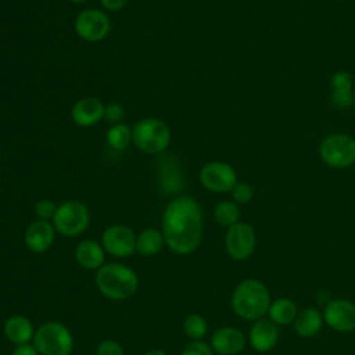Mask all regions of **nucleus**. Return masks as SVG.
Here are the masks:
<instances>
[{"label": "nucleus", "instance_id": "f257e3e1", "mask_svg": "<svg viewBox=\"0 0 355 355\" xmlns=\"http://www.w3.org/2000/svg\"><path fill=\"white\" fill-rule=\"evenodd\" d=\"M161 232L165 245L178 255L194 252L202 240V212L189 196L175 197L162 212Z\"/></svg>", "mask_w": 355, "mask_h": 355}, {"label": "nucleus", "instance_id": "f03ea898", "mask_svg": "<svg viewBox=\"0 0 355 355\" xmlns=\"http://www.w3.org/2000/svg\"><path fill=\"white\" fill-rule=\"evenodd\" d=\"M94 283L103 297L110 301H125L133 297L139 288L137 273L118 262L104 263L96 270Z\"/></svg>", "mask_w": 355, "mask_h": 355}, {"label": "nucleus", "instance_id": "7ed1b4c3", "mask_svg": "<svg viewBox=\"0 0 355 355\" xmlns=\"http://www.w3.org/2000/svg\"><path fill=\"white\" fill-rule=\"evenodd\" d=\"M270 306V295L266 286L257 279H247L237 284L232 294L234 313L247 320L261 319Z\"/></svg>", "mask_w": 355, "mask_h": 355}, {"label": "nucleus", "instance_id": "20e7f679", "mask_svg": "<svg viewBox=\"0 0 355 355\" xmlns=\"http://www.w3.org/2000/svg\"><path fill=\"white\" fill-rule=\"evenodd\" d=\"M171 128L161 119L146 116L132 126V143L150 155L162 154L171 144Z\"/></svg>", "mask_w": 355, "mask_h": 355}, {"label": "nucleus", "instance_id": "39448f33", "mask_svg": "<svg viewBox=\"0 0 355 355\" xmlns=\"http://www.w3.org/2000/svg\"><path fill=\"white\" fill-rule=\"evenodd\" d=\"M32 344L40 355H71L73 351V336L64 323L47 320L35 330Z\"/></svg>", "mask_w": 355, "mask_h": 355}, {"label": "nucleus", "instance_id": "423d86ee", "mask_svg": "<svg viewBox=\"0 0 355 355\" xmlns=\"http://www.w3.org/2000/svg\"><path fill=\"white\" fill-rule=\"evenodd\" d=\"M55 232L64 237H78L90 223V211L79 200H67L57 205L51 219Z\"/></svg>", "mask_w": 355, "mask_h": 355}, {"label": "nucleus", "instance_id": "0eeeda50", "mask_svg": "<svg viewBox=\"0 0 355 355\" xmlns=\"http://www.w3.org/2000/svg\"><path fill=\"white\" fill-rule=\"evenodd\" d=\"M111 19L104 10L85 8L73 21V31L79 39L87 43L103 42L111 32Z\"/></svg>", "mask_w": 355, "mask_h": 355}, {"label": "nucleus", "instance_id": "6e6552de", "mask_svg": "<svg viewBox=\"0 0 355 355\" xmlns=\"http://www.w3.org/2000/svg\"><path fill=\"white\" fill-rule=\"evenodd\" d=\"M135 230L126 225H111L101 234V245L107 254L115 258H128L136 252Z\"/></svg>", "mask_w": 355, "mask_h": 355}, {"label": "nucleus", "instance_id": "1a4fd4ad", "mask_svg": "<svg viewBox=\"0 0 355 355\" xmlns=\"http://www.w3.org/2000/svg\"><path fill=\"white\" fill-rule=\"evenodd\" d=\"M320 155L329 166H349L355 162V140L347 135H331L323 140Z\"/></svg>", "mask_w": 355, "mask_h": 355}, {"label": "nucleus", "instance_id": "9d476101", "mask_svg": "<svg viewBox=\"0 0 355 355\" xmlns=\"http://www.w3.org/2000/svg\"><path fill=\"white\" fill-rule=\"evenodd\" d=\"M200 183L209 191H232L237 184V175L232 165L222 161H211L200 169Z\"/></svg>", "mask_w": 355, "mask_h": 355}, {"label": "nucleus", "instance_id": "9b49d317", "mask_svg": "<svg viewBox=\"0 0 355 355\" xmlns=\"http://www.w3.org/2000/svg\"><path fill=\"white\" fill-rule=\"evenodd\" d=\"M227 254L236 261L247 259L255 248L254 229L244 222H237L227 229L225 237Z\"/></svg>", "mask_w": 355, "mask_h": 355}, {"label": "nucleus", "instance_id": "f8f14e48", "mask_svg": "<svg viewBox=\"0 0 355 355\" xmlns=\"http://www.w3.org/2000/svg\"><path fill=\"white\" fill-rule=\"evenodd\" d=\"M323 320L336 331H352L355 329V305L348 300H333L324 306Z\"/></svg>", "mask_w": 355, "mask_h": 355}, {"label": "nucleus", "instance_id": "ddd939ff", "mask_svg": "<svg viewBox=\"0 0 355 355\" xmlns=\"http://www.w3.org/2000/svg\"><path fill=\"white\" fill-rule=\"evenodd\" d=\"M105 104L94 97L86 96L73 103L71 108V119L79 128H90L104 119Z\"/></svg>", "mask_w": 355, "mask_h": 355}, {"label": "nucleus", "instance_id": "4468645a", "mask_svg": "<svg viewBox=\"0 0 355 355\" xmlns=\"http://www.w3.org/2000/svg\"><path fill=\"white\" fill-rule=\"evenodd\" d=\"M55 229L50 220L36 219L24 233V244L33 254H43L51 248L55 240Z\"/></svg>", "mask_w": 355, "mask_h": 355}, {"label": "nucleus", "instance_id": "2eb2a0df", "mask_svg": "<svg viewBox=\"0 0 355 355\" xmlns=\"http://www.w3.org/2000/svg\"><path fill=\"white\" fill-rule=\"evenodd\" d=\"M209 345L219 355H236L243 351L245 338L236 327H220L212 333Z\"/></svg>", "mask_w": 355, "mask_h": 355}, {"label": "nucleus", "instance_id": "dca6fc26", "mask_svg": "<svg viewBox=\"0 0 355 355\" xmlns=\"http://www.w3.org/2000/svg\"><path fill=\"white\" fill-rule=\"evenodd\" d=\"M105 251L101 243L86 239L75 247V261L86 270H98L105 263Z\"/></svg>", "mask_w": 355, "mask_h": 355}, {"label": "nucleus", "instance_id": "f3484780", "mask_svg": "<svg viewBox=\"0 0 355 355\" xmlns=\"http://www.w3.org/2000/svg\"><path fill=\"white\" fill-rule=\"evenodd\" d=\"M35 327L32 322L24 315H12L10 316L3 326L4 337L14 345L28 344L33 340Z\"/></svg>", "mask_w": 355, "mask_h": 355}, {"label": "nucleus", "instance_id": "a211bd4d", "mask_svg": "<svg viewBox=\"0 0 355 355\" xmlns=\"http://www.w3.org/2000/svg\"><path fill=\"white\" fill-rule=\"evenodd\" d=\"M279 338L276 324L269 319H259L250 330V344L254 349L265 352L272 349Z\"/></svg>", "mask_w": 355, "mask_h": 355}, {"label": "nucleus", "instance_id": "6ab92c4d", "mask_svg": "<svg viewBox=\"0 0 355 355\" xmlns=\"http://www.w3.org/2000/svg\"><path fill=\"white\" fill-rule=\"evenodd\" d=\"M164 245L165 240L161 229L146 227L137 234L136 252L141 257H154L164 248Z\"/></svg>", "mask_w": 355, "mask_h": 355}, {"label": "nucleus", "instance_id": "aec40b11", "mask_svg": "<svg viewBox=\"0 0 355 355\" xmlns=\"http://www.w3.org/2000/svg\"><path fill=\"white\" fill-rule=\"evenodd\" d=\"M322 323V313L316 308H305L297 315L294 320V330L301 337H312L319 333Z\"/></svg>", "mask_w": 355, "mask_h": 355}, {"label": "nucleus", "instance_id": "412c9836", "mask_svg": "<svg viewBox=\"0 0 355 355\" xmlns=\"http://www.w3.org/2000/svg\"><path fill=\"white\" fill-rule=\"evenodd\" d=\"M269 319L275 324H288L295 320L297 318V306L288 298H279L269 306Z\"/></svg>", "mask_w": 355, "mask_h": 355}, {"label": "nucleus", "instance_id": "4be33fe9", "mask_svg": "<svg viewBox=\"0 0 355 355\" xmlns=\"http://www.w3.org/2000/svg\"><path fill=\"white\" fill-rule=\"evenodd\" d=\"M105 141L112 150H125L132 143V128L123 122L111 125L105 132Z\"/></svg>", "mask_w": 355, "mask_h": 355}, {"label": "nucleus", "instance_id": "5701e85b", "mask_svg": "<svg viewBox=\"0 0 355 355\" xmlns=\"http://www.w3.org/2000/svg\"><path fill=\"white\" fill-rule=\"evenodd\" d=\"M183 331L191 341H201L208 331V323L204 316L190 313L183 320Z\"/></svg>", "mask_w": 355, "mask_h": 355}, {"label": "nucleus", "instance_id": "b1692460", "mask_svg": "<svg viewBox=\"0 0 355 355\" xmlns=\"http://www.w3.org/2000/svg\"><path fill=\"white\" fill-rule=\"evenodd\" d=\"M214 216H215V220L223 226V227H230L233 226L234 223L239 222V218H240V209L239 207L232 202V201H222L219 202L215 209H214Z\"/></svg>", "mask_w": 355, "mask_h": 355}, {"label": "nucleus", "instance_id": "393cba45", "mask_svg": "<svg viewBox=\"0 0 355 355\" xmlns=\"http://www.w3.org/2000/svg\"><path fill=\"white\" fill-rule=\"evenodd\" d=\"M35 215L37 219L40 220H50L53 219L55 211H57V204L53 201V200H49V198H43V200H39L36 204H35Z\"/></svg>", "mask_w": 355, "mask_h": 355}, {"label": "nucleus", "instance_id": "a878e982", "mask_svg": "<svg viewBox=\"0 0 355 355\" xmlns=\"http://www.w3.org/2000/svg\"><path fill=\"white\" fill-rule=\"evenodd\" d=\"M125 114H126V110L121 103H108L105 104V110H104V121L108 122L110 125L122 123Z\"/></svg>", "mask_w": 355, "mask_h": 355}, {"label": "nucleus", "instance_id": "bb28decb", "mask_svg": "<svg viewBox=\"0 0 355 355\" xmlns=\"http://www.w3.org/2000/svg\"><path fill=\"white\" fill-rule=\"evenodd\" d=\"M94 355H125V349L118 341L107 338L97 344Z\"/></svg>", "mask_w": 355, "mask_h": 355}, {"label": "nucleus", "instance_id": "cd10ccee", "mask_svg": "<svg viewBox=\"0 0 355 355\" xmlns=\"http://www.w3.org/2000/svg\"><path fill=\"white\" fill-rule=\"evenodd\" d=\"M180 355H214V349L209 344L201 341H191L183 349Z\"/></svg>", "mask_w": 355, "mask_h": 355}, {"label": "nucleus", "instance_id": "c85d7f7f", "mask_svg": "<svg viewBox=\"0 0 355 355\" xmlns=\"http://www.w3.org/2000/svg\"><path fill=\"white\" fill-rule=\"evenodd\" d=\"M331 87L333 92H343V90H352V79L351 75L343 71H338L331 78Z\"/></svg>", "mask_w": 355, "mask_h": 355}, {"label": "nucleus", "instance_id": "c756f323", "mask_svg": "<svg viewBox=\"0 0 355 355\" xmlns=\"http://www.w3.org/2000/svg\"><path fill=\"white\" fill-rule=\"evenodd\" d=\"M232 196L234 198V201L237 202H241V204H245L248 201L252 200V196H254V191L251 189L250 184L247 183H237L233 190H232Z\"/></svg>", "mask_w": 355, "mask_h": 355}, {"label": "nucleus", "instance_id": "7c9ffc66", "mask_svg": "<svg viewBox=\"0 0 355 355\" xmlns=\"http://www.w3.org/2000/svg\"><path fill=\"white\" fill-rule=\"evenodd\" d=\"M333 101L338 105V107H349L354 100L355 96L352 93V90H343V92H333Z\"/></svg>", "mask_w": 355, "mask_h": 355}, {"label": "nucleus", "instance_id": "2f4dec72", "mask_svg": "<svg viewBox=\"0 0 355 355\" xmlns=\"http://www.w3.org/2000/svg\"><path fill=\"white\" fill-rule=\"evenodd\" d=\"M100 4L104 8V11L115 12L125 8V6L128 4V0H100Z\"/></svg>", "mask_w": 355, "mask_h": 355}, {"label": "nucleus", "instance_id": "473e14b6", "mask_svg": "<svg viewBox=\"0 0 355 355\" xmlns=\"http://www.w3.org/2000/svg\"><path fill=\"white\" fill-rule=\"evenodd\" d=\"M11 355H40L39 351L36 349V347L31 343L28 344H21V345H15Z\"/></svg>", "mask_w": 355, "mask_h": 355}, {"label": "nucleus", "instance_id": "72a5a7b5", "mask_svg": "<svg viewBox=\"0 0 355 355\" xmlns=\"http://www.w3.org/2000/svg\"><path fill=\"white\" fill-rule=\"evenodd\" d=\"M144 355H168L164 349H159V348H154V349H150L147 351Z\"/></svg>", "mask_w": 355, "mask_h": 355}, {"label": "nucleus", "instance_id": "f704fd0d", "mask_svg": "<svg viewBox=\"0 0 355 355\" xmlns=\"http://www.w3.org/2000/svg\"><path fill=\"white\" fill-rule=\"evenodd\" d=\"M69 3H75V4H82V3H86L87 0H68Z\"/></svg>", "mask_w": 355, "mask_h": 355}]
</instances>
